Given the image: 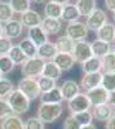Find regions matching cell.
Returning <instances> with one entry per match:
<instances>
[{"label":"cell","instance_id":"6da1fadb","mask_svg":"<svg viewBox=\"0 0 115 129\" xmlns=\"http://www.w3.org/2000/svg\"><path fill=\"white\" fill-rule=\"evenodd\" d=\"M64 112L62 103H40L36 111V117L44 124H50L56 121Z\"/></svg>","mask_w":115,"mask_h":129},{"label":"cell","instance_id":"7a4b0ae2","mask_svg":"<svg viewBox=\"0 0 115 129\" xmlns=\"http://www.w3.org/2000/svg\"><path fill=\"white\" fill-rule=\"evenodd\" d=\"M7 102L8 105L10 106V109H12L13 114L16 115H21V114H25L30 110V105H31V101L27 98V97L21 93L17 88H14L10 94L7 97Z\"/></svg>","mask_w":115,"mask_h":129},{"label":"cell","instance_id":"3957f363","mask_svg":"<svg viewBox=\"0 0 115 129\" xmlns=\"http://www.w3.org/2000/svg\"><path fill=\"white\" fill-rule=\"evenodd\" d=\"M44 63H45V61L39 58L38 56L33 57V58H27L21 64V72H22L23 78L38 79L39 76H41L43 69H44Z\"/></svg>","mask_w":115,"mask_h":129},{"label":"cell","instance_id":"277c9868","mask_svg":"<svg viewBox=\"0 0 115 129\" xmlns=\"http://www.w3.org/2000/svg\"><path fill=\"white\" fill-rule=\"evenodd\" d=\"M17 89L21 93H23L30 101H34V100L39 98V95H40L38 80L33 79V78H22L17 85Z\"/></svg>","mask_w":115,"mask_h":129},{"label":"cell","instance_id":"5b68a950","mask_svg":"<svg viewBox=\"0 0 115 129\" xmlns=\"http://www.w3.org/2000/svg\"><path fill=\"white\" fill-rule=\"evenodd\" d=\"M88 28L84 22L81 21H75V22H70L65 27V35L69 36L74 41H81L85 40L88 36Z\"/></svg>","mask_w":115,"mask_h":129},{"label":"cell","instance_id":"8992f818","mask_svg":"<svg viewBox=\"0 0 115 129\" xmlns=\"http://www.w3.org/2000/svg\"><path fill=\"white\" fill-rule=\"evenodd\" d=\"M109 22V18L105 10H102L100 8H96L93 12L85 18V26L89 31H97L98 28H101L105 23Z\"/></svg>","mask_w":115,"mask_h":129},{"label":"cell","instance_id":"52a82bcc","mask_svg":"<svg viewBox=\"0 0 115 129\" xmlns=\"http://www.w3.org/2000/svg\"><path fill=\"white\" fill-rule=\"evenodd\" d=\"M67 109L71 114H79V112L89 111L92 109V103L88 100L85 93H79L74 98L67 101Z\"/></svg>","mask_w":115,"mask_h":129},{"label":"cell","instance_id":"ba28073f","mask_svg":"<svg viewBox=\"0 0 115 129\" xmlns=\"http://www.w3.org/2000/svg\"><path fill=\"white\" fill-rule=\"evenodd\" d=\"M72 57H74L76 63H84L87 59H89L92 54V49H91V43L81 40V41H75L74 50H72Z\"/></svg>","mask_w":115,"mask_h":129},{"label":"cell","instance_id":"9c48e42d","mask_svg":"<svg viewBox=\"0 0 115 129\" xmlns=\"http://www.w3.org/2000/svg\"><path fill=\"white\" fill-rule=\"evenodd\" d=\"M85 94L92 103V107L93 106H100V105H103V103H109V101H110V93L103 89L101 85L97 88L91 89V90H87Z\"/></svg>","mask_w":115,"mask_h":129},{"label":"cell","instance_id":"30bf717a","mask_svg":"<svg viewBox=\"0 0 115 129\" xmlns=\"http://www.w3.org/2000/svg\"><path fill=\"white\" fill-rule=\"evenodd\" d=\"M3 32H4V36H7L10 40L18 39L23 32V26H22L19 19L13 18L3 25Z\"/></svg>","mask_w":115,"mask_h":129},{"label":"cell","instance_id":"8fae6325","mask_svg":"<svg viewBox=\"0 0 115 129\" xmlns=\"http://www.w3.org/2000/svg\"><path fill=\"white\" fill-rule=\"evenodd\" d=\"M93 119H96L98 121H107L110 117H112L114 114V107L110 103H103L100 106H93L91 109Z\"/></svg>","mask_w":115,"mask_h":129},{"label":"cell","instance_id":"7c38bea8","mask_svg":"<svg viewBox=\"0 0 115 129\" xmlns=\"http://www.w3.org/2000/svg\"><path fill=\"white\" fill-rule=\"evenodd\" d=\"M60 90H61V94H62V98L64 101H70L71 98H74L76 94L80 93V85L72 79H69V80H65L62 83V85L60 87Z\"/></svg>","mask_w":115,"mask_h":129},{"label":"cell","instance_id":"4fadbf2b","mask_svg":"<svg viewBox=\"0 0 115 129\" xmlns=\"http://www.w3.org/2000/svg\"><path fill=\"white\" fill-rule=\"evenodd\" d=\"M102 80V72H96V74H84L80 80V89L91 90L93 88H97L101 85Z\"/></svg>","mask_w":115,"mask_h":129},{"label":"cell","instance_id":"5bb4252c","mask_svg":"<svg viewBox=\"0 0 115 129\" xmlns=\"http://www.w3.org/2000/svg\"><path fill=\"white\" fill-rule=\"evenodd\" d=\"M96 39L109 43V44H112L115 41V25L112 22L105 23L101 28L96 31Z\"/></svg>","mask_w":115,"mask_h":129},{"label":"cell","instance_id":"9a60e30c","mask_svg":"<svg viewBox=\"0 0 115 129\" xmlns=\"http://www.w3.org/2000/svg\"><path fill=\"white\" fill-rule=\"evenodd\" d=\"M40 27L44 30V32L47 35H57L62 30V21L57 19V18L43 17L41 23H40Z\"/></svg>","mask_w":115,"mask_h":129},{"label":"cell","instance_id":"2e32d148","mask_svg":"<svg viewBox=\"0 0 115 129\" xmlns=\"http://www.w3.org/2000/svg\"><path fill=\"white\" fill-rule=\"evenodd\" d=\"M41 19H43V17H41L36 10H33V9L27 10V12L21 14V17H19V21H21V23H22V26L27 27V28L40 26Z\"/></svg>","mask_w":115,"mask_h":129},{"label":"cell","instance_id":"e0dca14e","mask_svg":"<svg viewBox=\"0 0 115 129\" xmlns=\"http://www.w3.org/2000/svg\"><path fill=\"white\" fill-rule=\"evenodd\" d=\"M52 62H54L57 64V67L62 72L64 71H70L76 63L74 57H72V54H67V53H57Z\"/></svg>","mask_w":115,"mask_h":129},{"label":"cell","instance_id":"ac0fdd59","mask_svg":"<svg viewBox=\"0 0 115 129\" xmlns=\"http://www.w3.org/2000/svg\"><path fill=\"white\" fill-rule=\"evenodd\" d=\"M26 38L30 39L36 47H40V45L45 44L47 41H49V40H48V35L45 34L44 30L41 28L40 26L28 28V30H27V36H26Z\"/></svg>","mask_w":115,"mask_h":129},{"label":"cell","instance_id":"d6986e66","mask_svg":"<svg viewBox=\"0 0 115 129\" xmlns=\"http://www.w3.org/2000/svg\"><path fill=\"white\" fill-rule=\"evenodd\" d=\"M57 53H67V54H71L72 50H74V45L75 41L71 40L69 36L66 35H61L56 39V41L53 43Z\"/></svg>","mask_w":115,"mask_h":129},{"label":"cell","instance_id":"ffe728a7","mask_svg":"<svg viewBox=\"0 0 115 129\" xmlns=\"http://www.w3.org/2000/svg\"><path fill=\"white\" fill-rule=\"evenodd\" d=\"M80 14H79V10L76 8L75 4L69 3L66 5H64V9H62V14H61V21L62 22H75V21H79Z\"/></svg>","mask_w":115,"mask_h":129},{"label":"cell","instance_id":"44dd1931","mask_svg":"<svg viewBox=\"0 0 115 129\" xmlns=\"http://www.w3.org/2000/svg\"><path fill=\"white\" fill-rule=\"evenodd\" d=\"M57 54V50H56V47L52 41H47L45 44L38 47V53L36 56L39 58H41L43 61L48 62V61H53V58L56 57Z\"/></svg>","mask_w":115,"mask_h":129},{"label":"cell","instance_id":"7402d4cb","mask_svg":"<svg viewBox=\"0 0 115 129\" xmlns=\"http://www.w3.org/2000/svg\"><path fill=\"white\" fill-rule=\"evenodd\" d=\"M39 100H40V103H62L64 102V98H62V94L58 87L48 92L40 93Z\"/></svg>","mask_w":115,"mask_h":129},{"label":"cell","instance_id":"603a6c76","mask_svg":"<svg viewBox=\"0 0 115 129\" xmlns=\"http://www.w3.org/2000/svg\"><path fill=\"white\" fill-rule=\"evenodd\" d=\"M0 129H25L23 120L19 117V115L12 114L0 121Z\"/></svg>","mask_w":115,"mask_h":129},{"label":"cell","instance_id":"cb8c5ba5","mask_svg":"<svg viewBox=\"0 0 115 129\" xmlns=\"http://www.w3.org/2000/svg\"><path fill=\"white\" fill-rule=\"evenodd\" d=\"M91 49H92V54L95 57L102 58L103 56H106L109 52H111V44L95 39L91 43Z\"/></svg>","mask_w":115,"mask_h":129},{"label":"cell","instance_id":"d4e9b609","mask_svg":"<svg viewBox=\"0 0 115 129\" xmlns=\"http://www.w3.org/2000/svg\"><path fill=\"white\" fill-rule=\"evenodd\" d=\"M102 69V63H101V58L92 56L89 59H87L84 63H81V70L84 74H96V72H101Z\"/></svg>","mask_w":115,"mask_h":129},{"label":"cell","instance_id":"484cf974","mask_svg":"<svg viewBox=\"0 0 115 129\" xmlns=\"http://www.w3.org/2000/svg\"><path fill=\"white\" fill-rule=\"evenodd\" d=\"M78 10H79V14L80 17H88L93 10L96 9V0H76V3H75Z\"/></svg>","mask_w":115,"mask_h":129},{"label":"cell","instance_id":"4316f807","mask_svg":"<svg viewBox=\"0 0 115 129\" xmlns=\"http://www.w3.org/2000/svg\"><path fill=\"white\" fill-rule=\"evenodd\" d=\"M41 76H45L49 79H53V80H58L62 76V71L57 67V64L52 61H48L44 63V69H43V74Z\"/></svg>","mask_w":115,"mask_h":129},{"label":"cell","instance_id":"83f0119b","mask_svg":"<svg viewBox=\"0 0 115 129\" xmlns=\"http://www.w3.org/2000/svg\"><path fill=\"white\" fill-rule=\"evenodd\" d=\"M18 47L19 49L23 52V54L26 56V58H33L36 57V53H38V47L34 44L33 41L27 38H23L18 43Z\"/></svg>","mask_w":115,"mask_h":129},{"label":"cell","instance_id":"f1b7e54d","mask_svg":"<svg viewBox=\"0 0 115 129\" xmlns=\"http://www.w3.org/2000/svg\"><path fill=\"white\" fill-rule=\"evenodd\" d=\"M62 9H64V7L60 5V4H57V3H53V2H47V3H45V5H44V17L61 19Z\"/></svg>","mask_w":115,"mask_h":129},{"label":"cell","instance_id":"f546056e","mask_svg":"<svg viewBox=\"0 0 115 129\" xmlns=\"http://www.w3.org/2000/svg\"><path fill=\"white\" fill-rule=\"evenodd\" d=\"M9 5L12 8L14 14H23L25 12L31 9V2L30 0H9Z\"/></svg>","mask_w":115,"mask_h":129},{"label":"cell","instance_id":"4dcf8cb0","mask_svg":"<svg viewBox=\"0 0 115 129\" xmlns=\"http://www.w3.org/2000/svg\"><path fill=\"white\" fill-rule=\"evenodd\" d=\"M102 63V74H115V54L112 52H109L106 56L101 58Z\"/></svg>","mask_w":115,"mask_h":129},{"label":"cell","instance_id":"1f68e13d","mask_svg":"<svg viewBox=\"0 0 115 129\" xmlns=\"http://www.w3.org/2000/svg\"><path fill=\"white\" fill-rule=\"evenodd\" d=\"M9 58H10V61H12L13 63H14V66H17V64H22L27 58H26V56L23 54V52L19 49V47L18 45H14L13 44V47L10 48V50L8 52V54H7Z\"/></svg>","mask_w":115,"mask_h":129},{"label":"cell","instance_id":"d6a6232c","mask_svg":"<svg viewBox=\"0 0 115 129\" xmlns=\"http://www.w3.org/2000/svg\"><path fill=\"white\" fill-rule=\"evenodd\" d=\"M13 18H14V13H13L12 8H10L9 3L0 0V23L4 25Z\"/></svg>","mask_w":115,"mask_h":129},{"label":"cell","instance_id":"836d02e7","mask_svg":"<svg viewBox=\"0 0 115 129\" xmlns=\"http://www.w3.org/2000/svg\"><path fill=\"white\" fill-rule=\"evenodd\" d=\"M36 80H38V85H39L40 93L48 92V90H50V89H53V88L57 87V81L56 80L45 78V76H39Z\"/></svg>","mask_w":115,"mask_h":129},{"label":"cell","instance_id":"e575fe53","mask_svg":"<svg viewBox=\"0 0 115 129\" xmlns=\"http://www.w3.org/2000/svg\"><path fill=\"white\" fill-rule=\"evenodd\" d=\"M101 87L109 93L115 92V74H102Z\"/></svg>","mask_w":115,"mask_h":129},{"label":"cell","instance_id":"d590c367","mask_svg":"<svg viewBox=\"0 0 115 129\" xmlns=\"http://www.w3.org/2000/svg\"><path fill=\"white\" fill-rule=\"evenodd\" d=\"M13 89H14L13 83L10 81L9 79L3 78L2 80H0V98H4L5 100Z\"/></svg>","mask_w":115,"mask_h":129},{"label":"cell","instance_id":"8d00e7d4","mask_svg":"<svg viewBox=\"0 0 115 129\" xmlns=\"http://www.w3.org/2000/svg\"><path fill=\"white\" fill-rule=\"evenodd\" d=\"M14 63L10 61V58L5 54V56H0V71H2L3 75L10 74L14 70Z\"/></svg>","mask_w":115,"mask_h":129},{"label":"cell","instance_id":"74e56055","mask_svg":"<svg viewBox=\"0 0 115 129\" xmlns=\"http://www.w3.org/2000/svg\"><path fill=\"white\" fill-rule=\"evenodd\" d=\"M44 125L45 124L36 116H31L26 121H23V128L25 129H44Z\"/></svg>","mask_w":115,"mask_h":129},{"label":"cell","instance_id":"f35d334b","mask_svg":"<svg viewBox=\"0 0 115 129\" xmlns=\"http://www.w3.org/2000/svg\"><path fill=\"white\" fill-rule=\"evenodd\" d=\"M75 116V119L79 121V124L83 126V125H88V124H92L93 121V116H92V112L91 110L89 111H84V112H79V114H72Z\"/></svg>","mask_w":115,"mask_h":129},{"label":"cell","instance_id":"ab89813d","mask_svg":"<svg viewBox=\"0 0 115 129\" xmlns=\"http://www.w3.org/2000/svg\"><path fill=\"white\" fill-rule=\"evenodd\" d=\"M13 47V41L8 39L7 36H2L0 38V56H5L8 54V52L10 50V48Z\"/></svg>","mask_w":115,"mask_h":129},{"label":"cell","instance_id":"60d3db41","mask_svg":"<svg viewBox=\"0 0 115 129\" xmlns=\"http://www.w3.org/2000/svg\"><path fill=\"white\" fill-rule=\"evenodd\" d=\"M62 128H64V129H80L81 125H80L79 121L75 119V116L71 114V115H69L66 119H65Z\"/></svg>","mask_w":115,"mask_h":129},{"label":"cell","instance_id":"b9f144b4","mask_svg":"<svg viewBox=\"0 0 115 129\" xmlns=\"http://www.w3.org/2000/svg\"><path fill=\"white\" fill-rule=\"evenodd\" d=\"M12 114H13V111H12V109H10V106L8 105L7 100L0 98V120L5 119L7 116L12 115Z\"/></svg>","mask_w":115,"mask_h":129},{"label":"cell","instance_id":"7bdbcfd3","mask_svg":"<svg viewBox=\"0 0 115 129\" xmlns=\"http://www.w3.org/2000/svg\"><path fill=\"white\" fill-rule=\"evenodd\" d=\"M105 7L110 12H115V0H105Z\"/></svg>","mask_w":115,"mask_h":129},{"label":"cell","instance_id":"ee69618b","mask_svg":"<svg viewBox=\"0 0 115 129\" xmlns=\"http://www.w3.org/2000/svg\"><path fill=\"white\" fill-rule=\"evenodd\" d=\"M105 129H115V116L110 117L105 124Z\"/></svg>","mask_w":115,"mask_h":129},{"label":"cell","instance_id":"f6af8a7d","mask_svg":"<svg viewBox=\"0 0 115 129\" xmlns=\"http://www.w3.org/2000/svg\"><path fill=\"white\" fill-rule=\"evenodd\" d=\"M49 2H53V3H57V4H60V5H66V4H69L70 3V0H49Z\"/></svg>","mask_w":115,"mask_h":129},{"label":"cell","instance_id":"bcb514c9","mask_svg":"<svg viewBox=\"0 0 115 129\" xmlns=\"http://www.w3.org/2000/svg\"><path fill=\"white\" fill-rule=\"evenodd\" d=\"M109 103H110L112 107H115V92L110 93V101H109Z\"/></svg>","mask_w":115,"mask_h":129},{"label":"cell","instance_id":"7dc6e473","mask_svg":"<svg viewBox=\"0 0 115 129\" xmlns=\"http://www.w3.org/2000/svg\"><path fill=\"white\" fill-rule=\"evenodd\" d=\"M80 129H97V126L95 124H88V125H83Z\"/></svg>","mask_w":115,"mask_h":129},{"label":"cell","instance_id":"c3c4849f","mask_svg":"<svg viewBox=\"0 0 115 129\" xmlns=\"http://www.w3.org/2000/svg\"><path fill=\"white\" fill-rule=\"evenodd\" d=\"M31 3H35V4H43L45 0H30Z\"/></svg>","mask_w":115,"mask_h":129},{"label":"cell","instance_id":"681fc988","mask_svg":"<svg viewBox=\"0 0 115 129\" xmlns=\"http://www.w3.org/2000/svg\"><path fill=\"white\" fill-rule=\"evenodd\" d=\"M4 35V32H3V23H0V38H2Z\"/></svg>","mask_w":115,"mask_h":129},{"label":"cell","instance_id":"f907efd6","mask_svg":"<svg viewBox=\"0 0 115 129\" xmlns=\"http://www.w3.org/2000/svg\"><path fill=\"white\" fill-rule=\"evenodd\" d=\"M111 52H112L114 54H115V41H114L112 44H111Z\"/></svg>","mask_w":115,"mask_h":129},{"label":"cell","instance_id":"816d5d0a","mask_svg":"<svg viewBox=\"0 0 115 129\" xmlns=\"http://www.w3.org/2000/svg\"><path fill=\"white\" fill-rule=\"evenodd\" d=\"M112 21H114V22H112V23L115 25V12H112Z\"/></svg>","mask_w":115,"mask_h":129},{"label":"cell","instance_id":"f5cc1de1","mask_svg":"<svg viewBox=\"0 0 115 129\" xmlns=\"http://www.w3.org/2000/svg\"><path fill=\"white\" fill-rule=\"evenodd\" d=\"M3 78H4V75H3V74H2V71H0V80H2V79H3Z\"/></svg>","mask_w":115,"mask_h":129},{"label":"cell","instance_id":"db71d44e","mask_svg":"<svg viewBox=\"0 0 115 129\" xmlns=\"http://www.w3.org/2000/svg\"><path fill=\"white\" fill-rule=\"evenodd\" d=\"M112 116H115V107H114V114H112Z\"/></svg>","mask_w":115,"mask_h":129}]
</instances>
